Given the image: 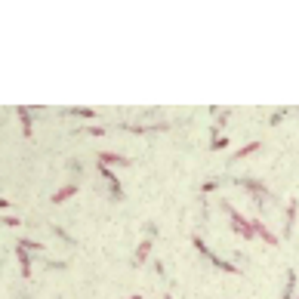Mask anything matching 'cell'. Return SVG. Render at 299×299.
<instances>
[{"instance_id": "6da1fadb", "label": "cell", "mask_w": 299, "mask_h": 299, "mask_svg": "<svg viewBox=\"0 0 299 299\" xmlns=\"http://www.w3.org/2000/svg\"><path fill=\"white\" fill-rule=\"evenodd\" d=\"M225 213H228V219L235 222V225H232V228H235V235H241L244 241H253V238H256V228H253V222H247V219H244L235 207H228V204H225Z\"/></svg>"}, {"instance_id": "7a4b0ae2", "label": "cell", "mask_w": 299, "mask_h": 299, "mask_svg": "<svg viewBox=\"0 0 299 299\" xmlns=\"http://www.w3.org/2000/svg\"><path fill=\"white\" fill-rule=\"evenodd\" d=\"M195 247L201 250V256H207L210 262H213L216 269H222V272H228V275H241V272H238V266H232V262H225V259H216V256H213V250H207V244H204L201 238H195Z\"/></svg>"}, {"instance_id": "3957f363", "label": "cell", "mask_w": 299, "mask_h": 299, "mask_svg": "<svg viewBox=\"0 0 299 299\" xmlns=\"http://www.w3.org/2000/svg\"><path fill=\"white\" fill-rule=\"evenodd\" d=\"M253 228H256V235H259L262 241H266V244H272V247H278V238H275V235H272V232H269V228L262 225L259 219H253Z\"/></svg>"}, {"instance_id": "277c9868", "label": "cell", "mask_w": 299, "mask_h": 299, "mask_svg": "<svg viewBox=\"0 0 299 299\" xmlns=\"http://www.w3.org/2000/svg\"><path fill=\"white\" fill-rule=\"evenodd\" d=\"M77 195V185H65V188H59L56 195H52V204H65L68 198H74Z\"/></svg>"}, {"instance_id": "5b68a950", "label": "cell", "mask_w": 299, "mask_h": 299, "mask_svg": "<svg viewBox=\"0 0 299 299\" xmlns=\"http://www.w3.org/2000/svg\"><path fill=\"white\" fill-rule=\"evenodd\" d=\"M99 170H102V176H105V182L111 185V195H114V198H120V182H117V176H114L108 167H99Z\"/></svg>"}, {"instance_id": "8992f818", "label": "cell", "mask_w": 299, "mask_h": 299, "mask_svg": "<svg viewBox=\"0 0 299 299\" xmlns=\"http://www.w3.org/2000/svg\"><path fill=\"white\" fill-rule=\"evenodd\" d=\"M99 164H102V167H108V164H127V167H130L127 157H120V154H108V151H102V154H99Z\"/></svg>"}, {"instance_id": "52a82bcc", "label": "cell", "mask_w": 299, "mask_h": 299, "mask_svg": "<svg viewBox=\"0 0 299 299\" xmlns=\"http://www.w3.org/2000/svg\"><path fill=\"white\" fill-rule=\"evenodd\" d=\"M296 207H299V201H290V207H287V228H284L287 235L293 232V222H296Z\"/></svg>"}, {"instance_id": "ba28073f", "label": "cell", "mask_w": 299, "mask_h": 299, "mask_svg": "<svg viewBox=\"0 0 299 299\" xmlns=\"http://www.w3.org/2000/svg\"><path fill=\"white\" fill-rule=\"evenodd\" d=\"M293 284H296V275L287 272V287H284V296H281V299H293Z\"/></svg>"}, {"instance_id": "9c48e42d", "label": "cell", "mask_w": 299, "mask_h": 299, "mask_svg": "<svg viewBox=\"0 0 299 299\" xmlns=\"http://www.w3.org/2000/svg\"><path fill=\"white\" fill-rule=\"evenodd\" d=\"M19 117H22V130H25V136H31V117H28V108H19Z\"/></svg>"}, {"instance_id": "30bf717a", "label": "cell", "mask_w": 299, "mask_h": 299, "mask_svg": "<svg viewBox=\"0 0 299 299\" xmlns=\"http://www.w3.org/2000/svg\"><path fill=\"white\" fill-rule=\"evenodd\" d=\"M148 250H151V241H142V247H139V250H136V262H145Z\"/></svg>"}, {"instance_id": "8fae6325", "label": "cell", "mask_w": 299, "mask_h": 299, "mask_svg": "<svg viewBox=\"0 0 299 299\" xmlns=\"http://www.w3.org/2000/svg\"><path fill=\"white\" fill-rule=\"evenodd\" d=\"M228 145V136H219V130H213V148L219 151V148H225Z\"/></svg>"}, {"instance_id": "7c38bea8", "label": "cell", "mask_w": 299, "mask_h": 299, "mask_svg": "<svg viewBox=\"0 0 299 299\" xmlns=\"http://www.w3.org/2000/svg\"><path fill=\"white\" fill-rule=\"evenodd\" d=\"M256 148H259V142H250V145H244L235 157H247V154H250V151H256Z\"/></svg>"}, {"instance_id": "4fadbf2b", "label": "cell", "mask_w": 299, "mask_h": 299, "mask_svg": "<svg viewBox=\"0 0 299 299\" xmlns=\"http://www.w3.org/2000/svg\"><path fill=\"white\" fill-rule=\"evenodd\" d=\"M74 114H77V117H93L96 111H93V108H74Z\"/></svg>"}, {"instance_id": "5bb4252c", "label": "cell", "mask_w": 299, "mask_h": 299, "mask_svg": "<svg viewBox=\"0 0 299 299\" xmlns=\"http://www.w3.org/2000/svg\"><path fill=\"white\" fill-rule=\"evenodd\" d=\"M133 299H142V296H133Z\"/></svg>"}, {"instance_id": "9a60e30c", "label": "cell", "mask_w": 299, "mask_h": 299, "mask_svg": "<svg viewBox=\"0 0 299 299\" xmlns=\"http://www.w3.org/2000/svg\"><path fill=\"white\" fill-rule=\"evenodd\" d=\"M167 299H170V296H167Z\"/></svg>"}]
</instances>
